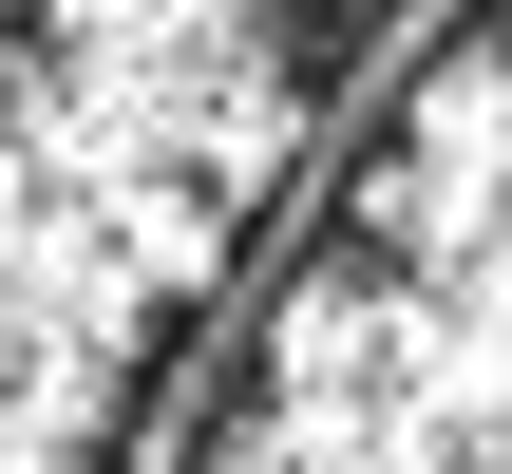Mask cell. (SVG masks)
<instances>
[{
	"instance_id": "cell-2",
	"label": "cell",
	"mask_w": 512,
	"mask_h": 474,
	"mask_svg": "<svg viewBox=\"0 0 512 474\" xmlns=\"http://www.w3.org/2000/svg\"><path fill=\"white\" fill-rule=\"evenodd\" d=\"M152 474H512V0H437Z\"/></svg>"
},
{
	"instance_id": "cell-1",
	"label": "cell",
	"mask_w": 512,
	"mask_h": 474,
	"mask_svg": "<svg viewBox=\"0 0 512 474\" xmlns=\"http://www.w3.org/2000/svg\"><path fill=\"white\" fill-rule=\"evenodd\" d=\"M437 0H0V474H152L266 247Z\"/></svg>"
}]
</instances>
